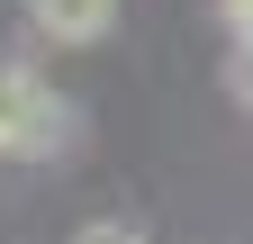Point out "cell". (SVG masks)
Returning <instances> with one entry per match:
<instances>
[{
    "mask_svg": "<svg viewBox=\"0 0 253 244\" xmlns=\"http://www.w3.org/2000/svg\"><path fill=\"white\" fill-rule=\"evenodd\" d=\"M73 244H145V235H136V226H126V217H100V226H82Z\"/></svg>",
    "mask_w": 253,
    "mask_h": 244,
    "instance_id": "277c9868",
    "label": "cell"
},
{
    "mask_svg": "<svg viewBox=\"0 0 253 244\" xmlns=\"http://www.w3.org/2000/svg\"><path fill=\"white\" fill-rule=\"evenodd\" d=\"M27 27L45 45H100L118 27V0H27Z\"/></svg>",
    "mask_w": 253,
    "mask_h": 244,
    "instance_id": "7a4b0ae2",
    "label": "cell"
},
{
    "mask_svg": "<svg viewBox=\"0 0 253 244\" xmlns=\"http://www.w3.org/2000/svg\"><path fill=\"white\" fill-rule=\"evenodd\" d=\"M73 136H82L73 100L37 64L0 54V163H54V154H73Z\"/></svg>",
    "mask_w": 253,
    "mask_h": 244,
    "instance_id": "6da1fadb",
    "label": "cell"
},
{
    "mask_svg": "<svg viewBox=\"0 0 253 244\" xmlns=\"http://www.w3.org/2000/svg\"><path fill=\"white\" fill-rule=\"evenodd\" d=\"M226 90H235V109L253 118V37H235V54H226Z\"/></svg>",
    "mask_w": 253,
    "mask_h": 244,
    "instance_id": "3957f363",
    "label": "cell"
}]
</instances>
